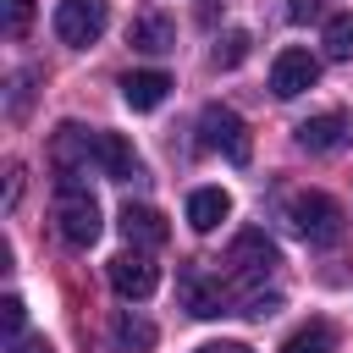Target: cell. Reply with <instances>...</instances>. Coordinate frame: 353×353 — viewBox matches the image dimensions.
<instances>
[{
	"mask_svg": "<svg viewBox=\"0 0 353 353\" xmlns=\"http://www.w3.org/2000/svg\"><path fill=\"white\" fill-rule=\"evenodd\" d=\"M248 44H254V39H248L243 28H232V33H221V44H215V55H210V61H215L221 72H232V66H243V55H248Z\"/></svg>",
	"mask_w": 353,
	"mask_h": 353,
	"instance_id": "d6986e66",
	"label": "cell"
},
{
	"mask_svg": "<svg viewBox=\"0 0 353 353\" xmlns=\"http://www.w3.org/2000/svg\"><path fill=\"white\" fill-rule=\"evenodd\" d=\"M320 83V61L303 50V44H287L276 61H270V94L276 99H298L303 88Z\"/></svg>",
	"mask_w": 353,
	"mask_h": 353,
	"instance_id": "ba28073f",
	"label": "cell"
},
{
	"mask_svg": "<svg viewBox=\"0 0 353 353\" xmlns=\"http://www.w3.org/2000/svg\"><path fill=\"white\" fill-rule=\"evenodd\" d=\"M325 55L331 61H353V11H342V17L325 22Z\"/></svg>",
	"mask_w": 353,
	"mask_h": 353,
	"instance_id": "ac0fdd59",
	"label": "cell"
},
{
	"mask_svg": "<svg viewBox=\"0 0 353 353\" xmlns=\"http://www.w3.org/2000/svg\"><path fill=\"white\" fill-rule=\"evenodd\" d=\"M232 215V193L226 188H193L188 193V226L193 232H215Z\"/></svg>",
	"mask_w": 353,
	"mask_h": 353,
	"instance_id": "5bb4252c",
	"label": "cell"
},
{
	"mask_svg": "<svg viewBox=\"0 0 353 353\" xmlns=\"http://www.w3.org/2000/svg\"><path fill=\"white\" fill-rule=\"evenodd\" d=\"M55 226H61V237L72 248H94L99 243L105 221H99V204H94L88 182H72V176L55 182Z\"/></svg>",
	"mask_w": 353,
	"mask_h": 353,
	"instance_id": "7a4b0ae2",
	"label": "cell"
},
{
	"mask_svg": "<svg viewBox=\"0 0 353 353\" xmlns=\"http://www.w3.org/2000/svg\"><path fill=\"white\" fill-rule=\"evenodd\" d=\"M281 353H336V325H331V320H303V325L281 342Z\"/></svg>",
	"mask_w": 353,
	"mask_h": 353,
	"instance_id": "e0dca14e",
	"label": "cell"
},
{
	"mask_svg": "<svg viewBox=\"0 0 353 353\" xmlns=\"http://www.w3.org/2000/svg\"><path fill=\"white\" fill-rule=\"evenodd\" d=\"M342 132H347V116H342V110H320V116L298 121V149H309V154H331V149L342 143Z\"/></svg>",
	"mask_w": 353,
	"mask_h": 353,
	"instance_id": "7c38bea8",
	"label": "cell"
},
{
	"mask_svg": "<svg viewBox=\"0 0 353 353\" xmlns=\"http://www.w3.org/2000/svg\"><path fill=\"white\" fill-rule=\"evenodd\" d=\"M50 165H55V182H61V176L83 182L88 165H99V132L77 127V121H61L55 138H50Z\"/></svg>",
	"mask_w": 353,
	"mask_h": 353,
	"instance_id": "5b68a950",
	"label": "cell"
},
{
	"mask_svg": "<svg viewBox=\"0 0 353 353\" xmlns=\"http://www.w3.org/2000/svg\"><path fill=\"white\" fill-rule=\"evenodd\" d=\"M110 287H116L127 303H143V298L160 287V270H154V259H149L143 248H127V254L110 259Z\"/></svg>",
	"mask_w": 353,
	"mask_h": 353,
	"instance_id": "9c48e42d",
	"label": "cell"
},
{
	"mask_svg": "<svg viewBox=\"0 0 353 353\" xmlns=\"http://www.w3.org/2000/svg\"><path fill=\"white\" fill-rule=\"evenodd\" d=\"M0 320H6V342H17L22 336V320H28V303L22 298H6L0 303Z\"/></svg>",
	"mask_w": 353,
	"mask_h": 353,
	"instance_id": "44dd1931",
	"label": "cell"
},
{
	"mask_svg": "<svg viewBox=\"0 0 353 353\" xmlns=\"http://www.w3.org/2000/svg\"><path fill=\"white\" fill-rule=\"evenodd\" d=\"M287 17L292 22H309V17H320V0H287Z\"/></svg>",
	"mask_w": 353,
	"mask_h": 353,
	"instance_id": "603a6c76",
	"label": "cell"
},
{
	"mask_svg": "<svg viewBox=\"0 0 353 353\" xmlns=\"http://www.w3.org/2000/svg\"><path fill=\"white\" fill-rule=\"evenodd\" d=\"M199 353H254V347H248V342H204Z\"/></svg>",
	"mask_w": 353,
	"mask_h": 353,
	"instance_id": "cb8c5ba5",
	"label": "cell"
},
{
	"mask_svg": "<svg viewBox=\"0 0 353 353\" xmlns=\"http://www.w3.org/2000/svg\"><path fill=\"white\" fill-rule=\"evenodd\" d=\"M6 353H55V347H50L44 336H28V331H22L17 342H6Z\"/></svg>",
	"mask_w": 353,
	"mask_h": 353,
	"instance_id": "7402d4cb",
	"label": "cell"
},
{
	"mask_svg": "<svg viewBox=\"0 0 353 353\" xmlns=\"http://www.w3.org/2000/svg\"><path fill=\"white\" fill-rule=\"evenodd\" d=\"M199 132H204V149H221L232 165H248L254 138H248V127H243V116H237V110H226V105H204Z\"/></svg>",
	"mask_w": 353,
	"mask_h": 353,
	"instance_id": "8992f818",
	"label": "cell"
},
{
	"mask_svg": "<svg viewBox=\"0 0 353 353\" xmlns=\"http://www.w3.org/2000/svg\"><path fill=\"white\" fill-rule=\"evenodd\" d=\"M176 303L199 320H215V314H237V298H232V281L210 276L204 259H182L176 265Z\"/></svg>",
	"mask_w": 353,
	"mask_h": 353,
	"instance_id": "3957f363",
	"label": "cell"
},
{
	"mask_svg": "<svg viewBox=\"0 0 353 353\" xmlns=\"http://www.w3.org/2000/svg\"><path fill=\"white\" fill-rule=\"evenodd\" d=\"M110 342L121 347V353H149L154 342H160V331L143 320V314H132V309H121L116 320H110Z\"/></svg>",
	"mask_w": 353,
	"mask_h": 353,
	"instance_id": "2e32d148",
	"label": "cell"
},
{
	"mask_svg": "<svg viewBox=\"0 0 353 353\" xmlns=\"http://www.w3.org/2000/svg\"><path fill=\"white\" fill-rule=\"evenodd\" d=\"M165 94H171V77H165V72H154V66H149V72H127V77H121V99H127V110H154Z\"/></svg>",
	"mask_w": 353,
	"mask_h": 353,
	"instance_id": "9a60e30c",
	"label": "cell"
},
{
	"mask_svg": "<svg viewBox=\"0 0 353 353\" xmlns=\"http://www.w3.org/2000/svg\"><path fill=\"white\" fill-rule=\"evenodd\" d=\"M110 22V6L105 0H61L55 6V39L72 44V50H88Z\"/></svg>",
	"mask_w": 353,
	"mask_h": 353,
	"instance_id": "52a82bcc",
	"label": "cell"
},
{
	"mask_svg": "<svg viewBox=\"0 0 353 353\" xmlns=\"http://www.w3.org/2000/svg\"><path fill=\"white\" fill-rule=\"evenodd\" d=\"M121 237L132 243V248H160L165 237H171V226H165V215L160 210H149V204H121Z\"/></svg>",
	"mask_w": 353,
	"mask_h": 353,
	"instance_id": "30bf717a",
	"label": "cell"
},
{
	"mask_svg": "<svg viewBox=\"0 0 353 353\" xmlns=\"http://www.w3.org/2000/svg\"><path fill=\"white\" fill-rule=\"evenodd\" d=\"M0 17H6V33L22 39L33 28V0H0Z\"/></svg>",
	"mask_w": 353,
	"mask_h": 353,
	"instance_id": "ffe728a7",
	"label": "cell"
},
{
	"mask_svg": "<svg viewBox=\"0 0 353 353\" xmlns=\"http://www.w3.org/2000/svg\"><path fill=\"white\" fill-rule=\"evenodd\" d=\"M287 221H292V232L303 237V243H314V248H331V243H342V204L331 199V193H298L292 204H287Z\"/></svg>",
	"mask_w": 353,
	"mask_h": 353,
	"instance_id": "277c9868",
	"label": "cell"
},
{
	"mask_svg": "<svg viewBox=\"0 0 353 353\" xmlns=\"http://www.w3.org/2000/svg\"><path fill=\"white\" fill-rule=\"evenodd\" d=\"M226 265H232V298H237V309H243V298H254V292H265V276L281 265V254H276V243L259 232V226H248V232H237L232 237V248H226Z\"/></svg>",
	"mask_w": 353,
	"mask_h": 353,
	"instance_id": "6da1fadb",
	"label": "cell"
},
{
	"mask_svg": "<svg viewBox=\"0 0 353 353\" xmlns=\"http://www.w3.org/2000/svg\"><path fill=\"white\" fill-rule=\"evenodd\" d=\"M132 50H143V55H165V50H176V28H171V17H165V11H138V17H132Z\"/></svg>",
	"mask_w": 353,
	"mask_h": 353,
	"instance_id": "4fadbf2b",
	"label": "cell"
},
{
	"mask_svg": "<svg viewBox=\"0 0 353 353\" xmlns=\"http://www.w3.org/2000/svg\"><path fill=\"white\" fill-rule=\"evenodd\" d=\"M99 176H110V182L143 176V160H138V149H132L121 132H99Z\"/></svg>",
	"mask_w": 353,
	"mask_h": 353,
	"instance_id": "8fae6325",
	"label": "cell"
}]
</instances>
